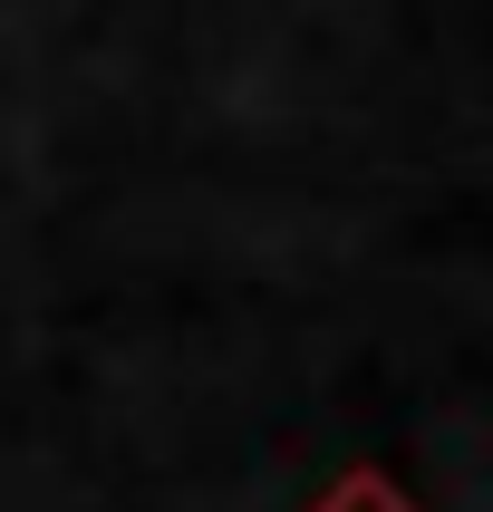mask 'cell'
Returning <instances> with one entry per match:
<instances>
[{
	"instance_id": "6da1fadb",
	"label": "cell",
	"mask_w": 493,
	"mask_h": 512,
	"mask_svg": "<svg viewBox=\"0 0 493 512\" xmlns=\"http://www.w3.org/2000/svg\"><path fill=\"white\" fill-rule=\"evenodd\" d=\"M319 512H416V503H406V493H397V484H387V474L368 464V474H339Z\"/></svg>"
}]
</instances>
